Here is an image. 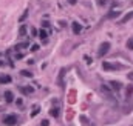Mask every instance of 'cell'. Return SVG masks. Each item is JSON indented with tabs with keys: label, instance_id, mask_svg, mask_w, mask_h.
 <instances>
[{
	"label": "cell",
	"instance_id": "cell-1",
	"mask_svg": "<svg viewBox=\"0 0 133 126\" xmlns=\"http://www.w3.org/2000/svg\"><path fill=\"white\" fill-rule=\"evenodd\" d=\"M102 68L104 71H116V69H122V65H119V63H110V62H104L102 63Z\"/></svg>",
	"mask_w": 133,
	"mask_h": 126
},
{
	"label": "cell",
	"instance_id": "cell-2",
	"mask_svg": "<svg viewBox=\"0 0 133 126\" xmlns=\"http://www.w3.org/2000/svg\"><path fill=\"white\" fill-rule=\"evenodd\" d=\"M3 123L6 126H14L17 125V115L16 114H9V115H5V119H3Z\"/></svg>",
	"mask_w": 133,
	"mask_h": 126
},
{
	"label": "cell",
	"instance_id": "cell-3",
	"mask_svg": "<svg viewBox=\"0 0 133 126\" xmlns=\"http://www.w3.org/2000/svg\"><path fill=\"white\" fill-rule=\"evenodd\" d=\"M108 49H110V43H108V42H104V43L101 45L99 51H98V56H99V57H104V56L108 52Z\"/></svg>",
	"mask_w": 133,
	"mask_h": 126
},
{
	"label": "cell",
	"instance_id": "cell-4",
	"mask_svg": "<svg viewBox=\"0 0 133 126\" xmlns=\"http://www.w3.org/2000/svg\"><path fill=\"white\" fill-rule=\"evenodd\" d=\"M19 91L22 94H25V95H30V94L34 92V89L31 88V86H19Z\"/></svg>",
	"mask_w": 133,
	"mask_h": 126
},
{
	"label": "cell",
	"instance_id": "cell-5",
	"mask_svg": "<svg viewBox=\"0 0 133 126\" xmlns=\"http://www.w3.org/2000/svg\"><path fill=\"white\" fill-rule=\"evenodd\" d=\"M130 19H133V12H129V14H125V15H124V17H122V19L121 20H119V25H122V23H125V22H129V20Z\"/></svg>",
	"mask_w": 133,
	"mask_h": 126
},
{
	"label": "cell",
	"instance_id": "cell-6",
	"mask_svg": "<svg viewBox=\"0 0 133 126\" xmlns=\"http://www.w3.org/2000/svg\"><path fill=\"white\" fill-rule=\"evenodd\" d=\"M71 28H73V32H74V34H79V32L82 31V26L79 25L78 22H74L73 25H71Z\"/></svg>",
	"mask_w": 133,
	"mask_h": 126
},
{
	"label": "cell",
	"instance_id": "cell-7",
	"mask_svg": "<svg viewBox=\"0 0 133 126\" xmlns=\"http://www.w3.org/2000/svg\"><path fill=\"white\" fill-rule=\"evenodd\" d=\"M63 74H65V68H62V69H60V72H59V78H57V85H59V86H63V82H62Z\"/></svg>",
	"mask_w": 133,
	"mask_h": 126
},
{
	"label": "cell",
	"instance_id": "cell-8",
	"mask_svg": "<svg viewBox=\"0 0 133 126\" xmlns=\"http://www.w3.org/2000/svg\"><path fill=\"white\" fill-rule=\"evenodd\" d=\"M5 100H6L8 103H11V102L14 100V95H12L11 91H6V92H5Z\"/></svg>",
	"mask_w": 133,
	"mask_h": 126
},
{
	"label": "cell",
	"instance_id": "cell-9",
	"mask_svg": "<svg viewBox=\"0 0 133 126\" xmlns=\"http://www.w3.org/2000/svg\"><path fill=\"white\" fill-rule=\"evenodd\" d=\"M9 82H11V77H9V75H0V85L9 83Z\"/></svg>",
	"mask_w": 133,
	"mask_h": 126
},
{
	"label": "cell",
	"instance_id": "cell-10",
	"mask_svg": "<svg viewBox=\"0 0 133 126\" xmlns=\"http://www.w3.org/2000/svg\"><path fill=\"white\" fill-rule=\"evenodd\" d=\"M50 115H51V117H57V115H59V108H51V109H50Z\"/></svg>",
	"mask_w": 133,
	"mask_h": 126
},
{
	"label": "cell",
	"instance_id": "cell-11",
	"mask_svg": "<svg viewBox=\"0 0 133 126\" xmlns=\"http://www.w3.org/2000/svg\"><path fill=\"white\" fill-rule=\"evenodd\" d=\"M110 85H111V89H115V91H119V89H121V83L119 82H110Z\"/></svg>",
	"mask_w": 133,
	"mask_h": 126
},
{
	"label": "cell",
	"instance_id": "cell-12",
	"mask_svg": "<svg viewBox=\"0 0 133 126\" xmlns=\"http://www.w3.org/2000/svg\"><path fill=\"white\" fill-rule=\"evenodd\" d=\"M26 29H28V28H26V25H22L20 28H19V35H25Z\"/></svg>",
	"mask_w": 133,
	"mask_h": 126
},
{
	"label": "cell",
	"instance_id": "cell-13",
	"mask_svg": "<svg viewBox=\"0 0 133 126\" xmlns=\"http://www.w3.org/2000/svg\"><path fill=\"white\" fill-rule=\"evenodd\" d=\"M119 14H121V12H119V11H111L110 14L107 15V19H115V17H118Z\"/></svg>",
	"mask_w": 133,
	"mask_h": 126
},
{
	"label": "cell",
	"instance_id": "cell-14",
	"mask_svg": "<svg viewBox=\"0 0 133 126\" xmlns=\"http://www.w3.org/2000/svg\"><path fill=\"white\" fill-rule=\"evenodd\" d=\"M39 37H40V38H43V40H45V38L48 37V32H47L45 29H40V31H39Z\"/></svg>",
	"mask_w": 133,
	"mask_h": 126
},
{
	"label": "cell",
	"instance_id": "cell-15",
	"mask_svg": "<svg viewBox=\"0 0 133 126\" xmlns=\"http://www.w3.org/2000/svg\"><path fill=\"white\" fill-rule=\"evenodd\" d=\"M39 112H40V108H39V106H34L33 112H31V117H36V115L39 114Z\"/></svg>",
	"mask_w": 133,
	"mask_h": 126
},
{
	"label": "cell",
	"instance_id": "cell-16",
	"mask_svg": "<svg viewBox=\"0 0 133 126\" xmlns=\"http://www.w3.org/2000/svg\"><path fill=\"white\" fill-rule=\"evenodd\" d=\"M22 75H23V77H33V72H30V71L23 69V71H22Z\"/></svg>",
	"mask_w": 133,
	"mask_h": 126
},
{
	"label": "cell",
	"instance_id": "cell-17",
	"mask_svg": "<svg viewBox=\"0 0 133 126\" xmlns=\"http://www.w3.org/2000/svg\"><path fill=\"white\" fill-rule=\"evenodd\" d=\"M127 48H129V49H133V37L127 40Z\"/></svg>",
	"mask_w": 133,
	"mask_h": 126
},
{
	"label": "cell",
	"instance_id": "cell-18",
	"mask_svg": "<svg viewBox=\"0 0 133 126\" xmlns=\"http://www.w3.org/2000/svg\"><path fill=\"white\" fill-rule=\"evenodd\" d=\"M26 46H28L26 43H20V45H17V46H16V49H22V48H26Z\"/></svg>",
	"mask_w": 133,
	"mask_h": 126
},
{
	"label": "cell",
	"instance_id": "cell-19",
	"mask_svg": "<svg viewBox=\"0 0 133 126\" xmlns=\"http://www.w3.org/2000/svg\"><path fill=\"white\" fill-rule=\"evenodd\" d=\"M26 15H28V11H25V12H23V15L20 17V22H23V20L26 19Z\"/></svg>",
	"mask_w": 133,
	"mask_h": 126
},
{
	"label": "cell",
	"instance_id": "cell-20",
	"mask_svg": "<svg viewBox=\"0 0 133 126\" xmlns=\"http://www.w3.org/2000/svg\"><path fill=\"white\" fill-rule=\"evenodd\" d=\"M31 34H33V35H37L39 32H37V29H36V28H31Z\"/></svg>",
	"mask_w": 133,
	"mask_h": 126
},
{
	"label": "cell",
	"instance_id": "cell-21",
	"mask_svg": "<svg viewBox=\"0 0 133 126\" xmlns=\"http://www.w3.org/2000/svg\"><path fill=\"white\" fill-rule=\"evenodd\" d=\"M37 49H39V45H33L31 46V51H37Z\"/></svg>",
	"mask_w": 133,
	"mask_h": 126
},
{
	"label": "cell",
	"instance_id": "cell-22",
	"mask_svg": "<svg viewBox=\"0 0 133 126\" xmlns=\"http://www.w3.org/2000/svg\"><path fill=\"white\" fill-rule=\"evenodd\" d=\"M68 3H70V5H76V3H78V0H68Z\"/></svg>",
	"mask_w": 133,
	"mask_h": 126
},
{
	"label": "cell",
	"instance_id": "cell-23",
	"mask_svg": "<svg viewBox=\"0 0 133 126\" xmlns=\"http://www.w3.org/2000/svg\"><path fill=\"white\" fill-rule=\"evenodd\" d=\"M42 126H48V120H42Z\"/></svg>",
	"mask_w": 133,
	"mask_h": 126
},
{
	"label": "cell",
	"instance_id": "cell-24",
	"mask_svg": "<svg viewBox=\"0 0 133 126\" xmlns=\"http://www.w3.org/2000/svg\"><path fill=\"white\" fill-rule=\"evenodd\" d=\"M16 59H23V54H16Z\"/></svg>",
	"mask_w": 133,
	"mask_h": 126
},
{
	"label": "cell",
	"instance_id": "cell-25",
	"mask_svg": "<svg viewBox=\"0 0 133 126\" xmlns=\"http://www.w3.org/2000/svg\"><path fill=\"white\" fill-rule=\"evenodd\" d=\"M129 78H130V80H133V74H130V75H129Z\"/></svg>",
	"mask_w": 133,
	"mask_h": 126
}]
</instances>
